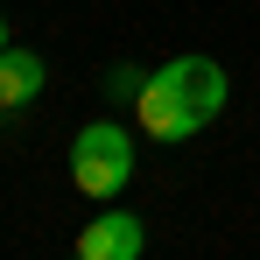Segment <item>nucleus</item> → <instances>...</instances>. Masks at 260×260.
I'll return each instance as SVG.
<instances>
[{
	"label": "nucleus",
	"mask_w": 260,
	"mask_h": 260,
	"mask_svg": "<svg viewBox=\"0 0 260 260\" xmlns=\"http://www.w3.org/2000/svg\"><path fill=\"white\" fill-rule=\"evenodd\" d=\"M134 176V134L120 120H91V127L71 134V183L85 190V197H113V190H127Z\"/></svg>",
	"instance_id": "obj_1"
},
{
	"label": "nucleus",
	"mask_w": 260,
	"mask_h": 260,
	"mask_svg": "<svg viewBox=\"0 0 260 260\" xmlns=\"http://www.w3.org/2000/svg\"><path fill=\"white\" fill-rule=\"evenodd\" d=\"M162 85L190 106L197 127H211L218 113H225V99H232V78H225V63H211V56H169L162 63Z\"/></svg>",
	"instance_id": "obj_2"
},
{
	"label": "nucleus",
	"mask_w": 260,
	"mask_h": 260,
	"mask_svg": "<svg viewBox=\"0 0 260 260\" xmlns=\"http://www.w3.org/2000/svg\"><path fill=\"white\" fill-rule=\"evenodd\" d=\"M141 253H148V225L134 211H120V204L99 211L85 232H78V246H71V260H141Z\"/></svg>",
	"instance_id": "obj_3"
},
{
	"label": "nucleus",
	"mask_w": 260,
	"mask_h": 260,
	"mask_svg": "<svg viewBox=\"0 0 260 260\" xmlns=\"http://www.w3.org/2000/svg\"><path fill=\"white\" fill-rule=\"evenodd\" d=\"M134 120H141V134H155L162 148H169V141H190V134H204L197 120H190V106H183V99L162 85V71H148V91H141Z\"/></svg>",
	"instance_id": "obj_4"
},
{
	"label": "nucleus",
	"mask_w": 260,
	"mask_h": 260,
	"mask_svg": "<svg viewBox=\"0 0 260 260\" xmlns=\"http://www.w3.org/2000/svg\"><path fill=\"white\" fill-rule=\"evenodd\" d=\"M49 85V71H43V56H36V49H0V106H7V113H14V106H28V99H36V91Z\"/></svg>",
	"instance_id": "obj_5"
},
{
	"label": "nucleus",
	"mask_w": 260,
	"mask_h": 260,
	"mask_svg": "<svg viewBox=\"0 0 260 260\" xmlns=\"http://www.w3.org/2000/svg\"><path fill=\"white\" fill-rule=\"evenodd\" d=\"M99 91H106L113 106H141V91H148V71H141V63H113V71L99 78Z\"/></svg>",
	"instance_id": "obj_6"
},
{
	"label": "nucleus",
	"mask_w": 260,
	"mask_h": 260,
	"mask_svg": "<svg viewBox=\"0 0 260 260\" xmlns=\"http://www.w3.org/2000/svg\"><path fill=\"white\" fill-rule=\"evenodd\" d=\"M0 49H7V21H0Z\"/></svg>",
	"instance_id": "obj_7"
}]
</instances>
